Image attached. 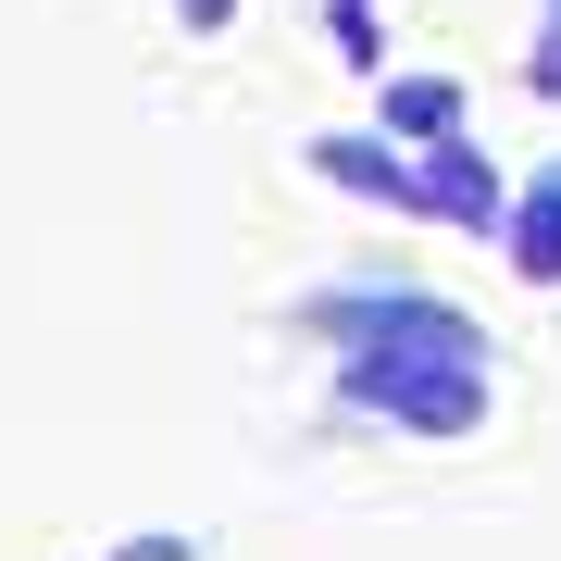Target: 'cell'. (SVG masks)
Returning a JSON list of instances; mask_svg holds the SVG:
<instances>
[{"label":"cell","mask_w":561,"mask_h":561,"mask_svg":"<svg viewBox=\"0 0 561 561\" xmlns=\"http://www.w3.org/2000/svg\"><path fill=\"white\" fill-rule=\"evenodd\" d=\"M350 400L362 412H400L412 437H474L486 424V337L449 300H375L350 312Z\"/></svg>","instance_id":"cell-1"},{"label":"cell","mask_w":561,"mask_h":561,"mask_svg":"<svg viewBox=\"0 0 561 561\" xmlns=\"http://www.w3.org/2000/svg\"><path fill=\"white\" fill-rule=\"evenodd\" d=\"M500 250L524 287H561V162H537V175L500 201Z\"/></svg>","instance_id":"cell-2"},{"label":"cell","mask_w":561,"mask_h":561,"mask_svg":"<svg viewBox=\"0 0 561 561\" xmlns=\"http://www.w3.org/2000/svg\"><path fill=\"white\" fill-rule=\"evenodd\" d=\"M412 175H424V213H449V225H474V238H500V175H486V150H412Z\"/></svg>","instance_id":"cell-3"},{"label":"cell","mask_w":561,"mask_h":561,"mask_svg":"<svg viewBox=\"0 0 561 561\" xmlns=\"http://www.w3.org/2000/svg\"><path fill=\"white\" fill-rule=\"evenodd\" d=\"M312 175H337V187H362V201H387V213H424L412 150H387V138H312Z\"/></svg>","instance_id":"cell-4"},{"label":"cell","mask_w":561,"mask_h":561,"mask_svg":"<svg viewBox=\"0 0 561 561\" xmlns=\"http://www.w3.org/2000/svg\"><path fill=\"white\" fill-rule=\"evenodd\" d=\"M387 138H412V150L461 138V88L449 76H387Z\"/></svg>","instance_id":"cell-5"},{"label":"cell","mask_w":561,"mask_h":561,"mask_svg":"<svg viewBox=\"0 0 561 561\" xmlns=\"http://www.w3.org/2000/svg\"><path fill=\"white\" fill-rule=\"evenodd\" d=\"M524 88L561 101V0H537V50H524Z\"/></svg>","instance_id":"cell-6"},{"label":"cell","mask_w":561,"mask_h":561,"mask_svg":"<svg viewBox=\"0 0 561 561\" xmlns=\"http://www.w3.org/2000/svg\"><path fill=\"white\" fill-rule=\"evenodd\" d=\"M337 38H350V62H375V0H337Z\"/></svg>","instance_id":"cell-7"},{"label":"cell","mask_w":561,"mask_h":561,"mask_svg":"<svg viewBox=\"0 0 561 561\" xmlns=\"http://www.w3.org/2000/svg\"><path fill=\"white\" fill-rule=\"evenodd\" d=\"M113 561H201V537H125Z\"/></svg>","instance_id":"cell-8"},{"label":"cell","mask_w":561,"mask_h":561,"mask_svg":"<svg viewBox=\"0 0 561 561\" xmlns=\"http://www.w3.org/2000/svg\"><path fill=\"white\" fill-rule=\"evenodd\" d=\"M175 25H201V38H225V25H238V0H175Z\"/></svg>","instance_id":"cell-9"}]
</instances>
